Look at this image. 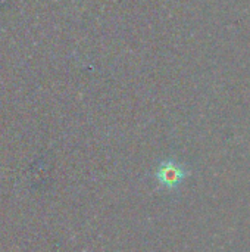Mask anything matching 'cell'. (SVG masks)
<instances>
[{
	"mask_svg": "<svg viewBox=\"0 0 250 252\" xmlns=\"http://www.w3.org/2000/svg\"><path fill=\"white\" fill-rule=\"evenodd\" d=\"M187 173L184 171V168L177 164L175 161H165L159 165L158 171H156V180L161 186L172 189L177 188L184 179H186Z\"/></svg>",
	"mask_w": 250,
	"mask_h": 252,
	"instance_id": "6da1fadb",
	"label": "cell"
}]
</instances>
